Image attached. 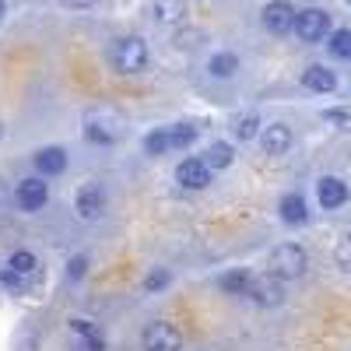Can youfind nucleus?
Instances as JSON below:
<instances>
[{"label":"nucleus","mask_w":351,"mask_h":351,"mask_svg":"<svg viewBox=\"0 0 351 351\" xmlns=\"http://www.w3.org/2000/svg\"><path fill=\"white\" fill-rule=\"evenodd\" d=\"M295 18L299 11L288 4V0H267L260 11V25L267 28L271 36H288V32H295Z\"/></svg>","instance_id":"8"},{"label":"nucleus","mask_w":351,"mask_h":351,"mask_svg":"<svg viewBox=\"0 0 351 351\" xmlns=\"http://www.w3.org/2000/svg\"><path fill=\"white\" fill-rule=\"evenodd\" d=\"M109 67L116 74H144L152 64V49L141 36H120L109 43Z\"/></svg>","instance_id":"1"},{"label":"nucleus","mask_w":351,"mask_h":351,"mask_svg":"<svg viewBox=\"0 0 351 351\" xmlns=\"http://www.w3.org/2000/svg\"><path fill=\"white\" fill-rule=\"evenodd\" d=\"M260 130H263V120L256 112H246V116H239V120H232V137H236L239 144L260 137Z\"/></svg>","instance_id":"21"},{"label":"nucleus","mask_w":351,"mask_h":351,"mask_svg":"<svg viewBox=\"0 0 351 351\" xmlns=\"http://www.w3.org/2000/svg\"><path fill=\"white\" fill-rule=\"evenodd\" d=\"M71 330L84 341V348H88V351H106V341H102V334H99V327L92 324V319H81V316H77V319H71Z\"/></svg>","instance_id":"19"},{"label":"nucleus","mask_w":351,"mask_h":351,"mask_svg":"<svg viewBox=\"0 0 351 351\" xmlns=\"http://www.w3.org/2000/svg\"><path fill=\"white\" fill-rule=\"evenodd\" d=\"M278 215H281V221L285 225H306L309 221V204H306V197L302 193H285L281 200H278Z\"/></svg>","instance_id":"17"},{"label":"nucleus","mask_w":351,"mask_h":351,"mask_svg":"<svg viewBox=\"0 0 351 351\" xmlns=\"http://www.w3.org/2000/svg\"><path fill=\"white\" fill-rule=\"evenodd\" d=\"M204 162L211 165V172L232 169V162H236V148H232L228 141H211V144H208V152H204Z\"/></svg>","instance_id":"18"},{"label":"nucleus","mask_w":351,"mask_h":351,"mask_svg":"<svg viewBox=\"0 0 351 351\" xmlns=\"http://www.w3.org/2000/svg\"><path fill=\"white\" fill-rule=\"evenodd\" d=\"M4 18H8V0H0V25H4Z\"/></svg>","instance_id":"31"},{"label":"nucleus","mask_w":351,"mask_h":351,"mask_svg":"<svg viewBox=\"0 0 351 351\" xmlns=\"http://www.w3.org/2000/svg\"><path fill=\"white\" fill-rule=\"evenodd\" d=\"M141 351H183V330L172 319H152L141 330Z\"/></svg>","instance_id":"4"},{"label":"nucleus","mask_w":351,"mask_h":351,"mask_svg":"<svg viewBox=\"0 0 351 351\" xmlns=\"http://www.w3.org/2000/svg\"><path fill=\"white\" fill-rule=\"evenodd\" d=\"M243 71V60L232 49H218V53H211L208 56V74L215 77V81H232Z\"/></svg>","instance_id":"16"},{"label":"nucleus","mask_w":351,"mask_h":351,"mask_svg":"<svg viewBox=\"0 0 351 351\" xmlns=\"http://www.w3.org/2000/svg\"><path fill=\"white\" fill-rule=\"evenodd\" d=\"M351 197L348 183L341 180V176H319V183H316V200H319V208L324 211H337L344 208Z\"/></svg>","instance_id":"12"},{"label":"nucleus","mask_w":351,"mask_h":351,"mask_svg":"<svg viewBox=\"0 0 351 351\" xmlns=\"http://www.w3.org/2000/svg\"><path fill=\"white\" fill-rule=\"evenodd\" d=\"M106 186L99 183V180H88V183H81L77 186V193H74V211H77V218L81 221H99L102 215H106Z\"/></svg>","instance_id":"7"},{"label":"nucleus","mask_w":351,"mask_h":351,"mask_svg":"<svg viewBox=\"0 0 351 351\" xmlns=\"http://www.w3.org/2000/svg\"><path fill=\"white\" fill-rule=\"evenodd\" d=\"M141 144H144V155H152V158H162V155H169V152H172L169 127H155V130H148Z\"/></svg>","instance_id":"20"},{"label":"nucleus","mask_w":351,"mask_h":351,"mask_svg":"<svg viewBox=\"0 0 351 351\" xmlns=\"http://www.w3.org/2000/svg\"><path fill=\"white\" fill-rule=\"evenodd\" d=\"M260 148H263V155H271V158H281V155H288L291 152V144H295V134H291V127L288 123H263V130H260Z\"/></svg>","instance_id":"10"},{"label":"nucleus","mask_w":351,"mask_h":351,"mask_svg":"<svg viewBox=\"0 0 351 351\" xmlns=\"http://www.w3.org/2000/svg\"><path fill=\"white\" fill-rule=\"evenodd\" d=\"M327 53L334 60H351V28H334L327 39Z\"/></svg>","instance_id":"25"},{"label":"nucleus","mask_w":351,"mask_h":351,"mask_svg":"<svg viewBox=\"0 0 351 351\" xmlns=\"http://www.w3.org/2000/svg\"><path fill=\"white\" fill-rule=\"evenodd\" d=\"M211 165L204 158H183L180 165H176V183H180L183 190H208L211 186Z\"/></svg>","instance_id":"11"},{"label":"nucleus","mask_w":351,"mask_h":351,"mask_svg":"<svg viewBox=\"0 0 351 351\" xmlns=\"http://www.w3.org/2000/svg\"><path fill=\"white\" fill-rule=\"evenodd\" d=\"M14 204H18V211L25 215H39L46 204H49V183H46V176H25V180H18L14 186Z\"/></svg>","instance_id":"6"},{"label":"nucleus","mask_w":351,"mask_h":351,"mask_svg":"<svg viewBox=\"0 0 351 351\" xmlns=\"http://www.w3.org/2000/svg\"><path fill=\"white\" fill-rule=\"evenodd\" d=\"M88 271V256H71L67 260V281H81Z\"/></svg>","instance_id":"28"},{"label":"nucleus","mask_w":351,"mask_h":351,"mask_svg":"<svg viewBox=\"0 0 351 351\" xmlns=\"http://www.w3.org/2000/svg\"><path fill=\"white\" fill-rule=\"evenodd\" d=\"M197 127L193 123H172L169 127V141H172V152H186V148H193L197 144Z\"/></svg>","instance_id":"23"},{"label":"nucleus","mask_w":351,"mask_h":351,"mask_svg":"<svg viewBox=\"0 0 351 351\" xmlns=\"http://www.w3.org/2000/svg\"><path fill=\"white\" fill-rule=\"evenodd\" d=\"M148 18H152V25H158V28L183 25V18H186V0H152V4H148Z\"/></svg>","instance_id":"14"},{"label":"nucleus","mask_w":351,"mask_h":351,"mask_svg":"<svg viewBox=\"0 0 351 351\" xmlns=\"http://www.w3.org/2000/svg\"><path fill=\"white\" fill-rule=\"evenodd\" d=\"M67 162H71V155L60 148V144H46V148H39L36 155H32V165H36V172L39 176H64L67 172Z\"/></svg>","instance_id":"13"},{"label":"nucleus","mask_w":351,"mask_h":351,"mask_svg":"<svg viewBox=\"0 0 351 351\" xmlns=\"http://www.w3.org/2000/svg\"><path fill=\"white\" fill-rule=\"evenodd\" d=\"M81 137L88 144H95V148H109L123 137V120L116 116L112 109H84L81 116Z\"/></svg>","instance_id":"2"},{"label":"nucleus","mask_w":351,"mask_h":351,"mask_svg":"<svg viewBox=\"0 0 351 351\" xmlns=\"http://www.w3.org/2000/svg\"><path fill=\"white\" fill-rule=\"evenodd\" d=\"M302 88L306 92H316V95H330L334 88H337V74L324 64H309L302 71Z\"/></svg>","instance_id":"15"},{"label":"nucleus","mask_w":351,"mask_h":351,"mask_svg":"<svg viewBox=\"0 0 351 351\" xmlns=\"http://www.w3.org/2000/svg\"><path fill=\"white\" fill-rule=\"evenodd\" d=\"M330 14L324 11V8H306V11H299V18H295V39L299 43H306V46H316V43H327L330 39Z\"/></svg>","instance_id":"5"},{"label":"nucleus","mask_w":351,"mask_h":351,"mask_svg":"<svg viewBox=\"0 0 351 351\" xmlns=\"http://www.w3.org/2000/svg\"><path fill=\"white\" fill-rule=\"evenodd\" d=\"M246 295H250V299H253V306H260V309H278V306L285 302V281H281V278H274V274L253 278Z\"/></svg>","instance_id":"9"},{"label":"nucleus","mask_w":351,"mask_h":351,"mask_svg":"<svg viewBox=\"0 0 351 351\" xmlns=\"http://www.w3.org/2000/svg\"><path fill=\"white\" fill-rule=\"evenodd\" d=\"M64 11H95V8H102L106 0H56Z\"/></svg>","instance_id":"27"},{"label":"nucleus","mask_w":351,"mask_h":351,"mask_svg":"<svg viewBox=\"0 0 351 351\" xmlns=\"http://www.w3.org/2000/svg\"><path fill=\"white\" fill-rule=\"evenodd\" d=\"M334 263H337L344 274H351V232H344V236L337 239V246H334Z\"/></svg>","instance_id":"26"},{"label":"nucleus","mask_w":351,"mask_h":351,"mask_svg":"<svg viewBox=\"0 0 351 351\" xmlns=\"http://www.w3.org/2000/svg\"><path fill=\"white\" fill-rule=\"evenodd\" d=\"M250 281H253V274H250L246 267H236V271H228V274L218 278L221 291H228V295H246V291H250Z\"/></svg>","instance_id":"22"},{"label":"nucleus","mask_w":351,"mask_h":351,"mask_svg":"<svg viewBox=\"0 0 351 351\" xmlns=\"http://www.w3.org/2000/svg\"><path fill=\"white\" fill-rule=\"evenodd\" d=\"M309 271V253L302 243H281L271 250L267 256V274L281 278V281H299Z\"/></svg>","instance_id":"3"},{"label":"nucleus","mask_w":351,"mask_h":351,"mask_svg":"<svg viewBox=\"0 0 351 351\" xmlns=\"http://www.w3.org/2000/svg\"><path fill=\"white\" fill-rule=\"evenodd\" d=\"M8 271H14L21 278H32L39 271V260H36V253H28V250H14L8 256Z\"/></svg>","instance_id":"24"},{"label":"nucleus","mask_w":351,"mask_h":351,"mask_svg":"<svg viewBox=\"0 0 351 351\" xmlns=\"http://www.w3.org/2000/svg\"><path fill=\"white\" fill-rule=\"evenodd\" d=\"M327 120H334V123H348V127H351V109H330V112H327Z\"/></svg>","instance_id":"30"},{"label":"nucleus","mask_w":351,"mask_h":351,"mask_svg":"<svg viewBox=\"0 0 351 351\" xmlns=\"http://www.w3.org/2000/svg\"><path fill=\"white\" fill-rule=\"evenodd\" d=\"M169 281H172V274H169V271H152V274H148V281H144V291H162Z\"/></svg>","instance_id":"29"}]
</instances>
